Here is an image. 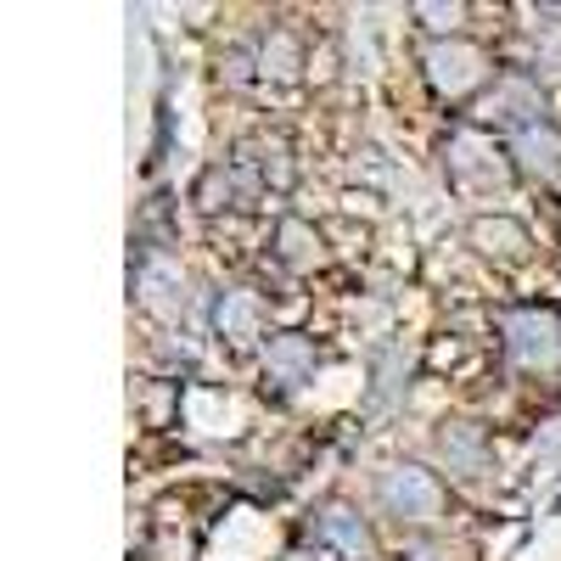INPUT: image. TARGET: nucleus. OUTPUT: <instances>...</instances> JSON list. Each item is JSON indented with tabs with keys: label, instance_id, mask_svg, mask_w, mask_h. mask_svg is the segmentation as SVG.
<instances>
[{
	"label": "nucleus",
	"instance_id": "f257e3e1",
	"mask_svg": "<svg viewBox=\"0 0 561 561\" xmlns=\"http://www.w3.org/2000/svg\"><path fill=\"white\" fill-rule=\"evenodd\" d=\"M505 354L517 370H539L556 377L561 370V314L550 304H528L505 320Z\"/></svg>",
	"mask_w": 561,
	"mask_h": 561
},
{
	"label": "nucleus",
	"instance_id": "f03ea898",
	"mask_svg": "<svg viewBox=\"0 0 561 561\" xmlns=\"http://www.w3.org/2000/svg\"><path fill=\"white\" fill-rule=\"evenodd\" d=\"M505 158L511 152H500L494 140L478 135V129H455L449 147H444V169H449V180L460 185V192H489V185H505V174H511Z\"/></svg>",
	"mask_w": 561,
	"mask_h": 561
},
{
	"label": "nucleus",
	"instance_id": "7ed1b4c3",
	"mask_svg": "<svg viewBox=\"0 0 561 561\" xmlns=\"http://www.w3.org/2000/svg\"><path fill=\"white\" fill-rule=\"evenodd\" d=\"M377 500L388 505V517H399V523H433L438 511H444V489H438V478L427 472V466H388L382 472V483H377Z\"/></svg>",
	"mask_w": 561,
	"mask_h": 561
},
{
	"label": "nucleus",
	"instance_id": "20e7f679",
	"mask_svg": "<svg viewBox=\"0 0 561 561\" xmlns=\"http://www.w3.org/2000/svg\"><path fill=\"white\" fill-rule=\"evenodd\" d=\"M427 79H433L438 96L460 102V96H472V90L489 79V57L478 51L472 39H438L427 51Z\"/></svg>",
	"mask_w": 561,
	"mask_h": 561
},
{
	"label": "nucleus",
	"instance_id": "39448f33",
	"mask_svg": "<svg viewBox=\"0 0 561 561\" xmlns=\"http://www.w3.org/2000/svg\"><path fill=\"white\" fill-rule=\"evenodd\" d=\"M314 545H320V550H332V556H343V561H377V539H370L365 517H359L354 505H343V500L320 511Z\"/></svg>",
	"mask_w": 561,
	"mask_h": 561
},
{
	"label": "nucleus",
	"instance_id": "423d86ee",
	"mask_svg": "<svg viewBox=\"0 0 561 561\" xmlns=\"http://www.w3.org/2000/svg\"><path fill=\"white\" fill-rule=\"evenodd\" d=\"M466 242L494 264H528V253H534L528 225L511 219V214H478L472 225H466Z\"/></svg>",
	"mask_w": 561,
	"mask_h": 561
},
{
	"label": "nucleus",
	"instance_id": "0eeeda50",
	"mask_svg": "<svg viewBox=\"0 0 561 561\" xmlns=\"http://www.w3.org/2000/svg\"><path fill=\"white\" fill-rule=\"evenodd\" d=\"M135 293H140V304H147L158 320H180L185 314V275L169 259H147V264H140Z\"/></svg>",
	"mask_w": 561,
	"mask_h": 561
},
{
	"label": "nucleus",
	"instance_id": "6e6552de",
	"mask_svg": "<svg viewBox=\"0 0 561 561\" xmlns=\"http://www.w3.org/2000/svg\"><path fill=\"white\" fill-rule=\"evenodd\" d=\"M438 449L449 460V472H460V478H483L489 472V433L478 427V421H444Z\"/></svg>",
	"mask_w": 561,
	"mask_h": 561
},
{
	"label": "nucleus",
	"instance_id": "1a4fd4ad",
	"mask_svg": "<svg viewBox=\"0 0 561 561\" xmlns=\"http://www.w3.org/2000/svg\"><path fill=\"white\" fill-rule=\"evenodd\" d=\"M264 377H270L275 388H298V382H309V377H314V343L298 337V332L270 337V348H264Z\"/></svg>",
	"mask_w": 561,
	"mask_h": 561
},
{
	"label": "nucleus",
	"instance_id": "9d476101",
	"mask_svg": "<svg viewBox=\"0 0 561 561\" xmlns=\"http://www.w3.org/2000/svg\"><path fill=\"white\" fill-rule=\"evenodd\" d=\"M259 325H264V309H259L253 293H242V287L219 293V304H214V332H219L230 348H248V343L259 337Z\"/></svg>",
	"mask_w": 561,
	"mask_h": 561
},
{
	"label": "nucleus",
	"instance_id": "9b49d317",
	"mask_svg": "<svg viewBox=\"0 0 561 561\" xmlns=\"http://www.w3.org/2000/svg\"><path fill=\"white\" fill-rule=\"evenodd\" d=\"M511 158H517V169H528V174H556L561 169V129L550 118L517 129L511 135Z\"/></svg>",
	"mask_w": 561,
	"mask_h": 561
},
{
	"label": "nucleus",
	"instance_id": "f8f14e48",
	"mask_svg": "<svg viewBox=\"0 0 561 561\" xmlns=\"http://www.w3.org/2000/svg\"><path fill=\"white\" fill-rule=\"evenodd\" d=\"M489 113L517 135V129H528V124H539L545 118V96L528 84V79H505L500 90H494V102H489Z\"/></svg>",
	"mask_w": 561,
	"mask_h": 561
},
{
	"label": "nucleus",
	"instance_id": "ddd939ff",
	"mask_svg": "<svg viewBox=\"0 0 561 561\" xmlns=\"http://www.w3.org/2000/svg\"><path fill=\"white\" fill-rule=\"evenodd\" d=\"M275 253H280V264H293V270H314V264H320V237H314V225L280 219V225H275Z\"/></svg>",
	"mask_w": 561,
	"mask_h": 561
},
{
	"label": "nucleus",
	"instance_id": "4468645a",
	"mask_svg": "<svg viewBox=\"0 0 561 561\" xmlns=\"http://www.w3.org/2000/svg\"><path fill=\"white\" fill-rule=\"evenodd\" d=\"M259 62H264V79H293L304 57H298L293 34H270V39H264V51H259Z\"/></svg>",
	"mask_w": 561,
	"mask_h": 561
},
{
	"label": "nucleus",
	"instance_id": "2eb2a0df",
	"mask_svg": "<svg viewBox=\"0 0 561 561\" xmlns=\"http://www.w3.org/2000/svg\"><path fill=\"white\" fill-rule=\"evenodd\" d=\"M259 174H264V185L270 192H287L293 185V163H287V147H280V140H259Z\"/></svg>",
	"mask_w": 561,
	"mask_h": 561
},
{
	"label": "nucleus",
	"instance_id": "dca6fc26",
	"mask_svg": "<svg viewBox=\"0 0 561 561\" xmlns=\"http://www.w3.org/2000/svg\"><path fill=\"white\" fill-rule=\"evenodd\" d=\"M415 18L427 23L433 34H449V39H455V23L466 18V7H460V0H449V7H444V0H421V7H415Z\"/></svg>",
	"mask_w": 561,
	"mask_h": 561
}]
</instances>
